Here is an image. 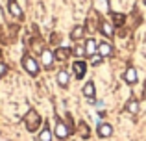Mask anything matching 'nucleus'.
I'll return each mask as SVG.
<instances>
[{
	"instance_id": "nucleus-1",
	"label": "nucleus",
	"mask_w": 146,
	"mask_h": 141,
	"mask_svg": "<svg viewBox=\"0 0 146 141\" xmlns=\"http://www.w3.org/2000/svg\"><path fill=\"white\" fill-rule=\"evenodd\" d=\"M24 124H26V130L33 134V132H37L39 126L43 124V119H41V115L35 112V110H30V112L24 115Z\"/></svg>"
},
{
	"instance_id": "nucleus-2",
	"label": "nucleus",
	"mask_w": 146,
	"mask_h": 141,
	"mask_svg": "<svg viewBox=\"0 0 146 141\" xmlns=\"http://www.w3.org/2000/svg\"><path fill=\"white\" fill-rule=\"evenodd\" d=\"M22 67H24V71L28 72V74H32V76H37L39 74V61H37L33 56H30V54H26L24 58H22Z\"/></svg>"
},
{
	"instance_id": "nucleus-3",
	"label": "nucleus",
	"mask_w": 146,
	"mask_h": 141,
	"mask_svg": "<svg viewBox=\"0 0 146 141\" xmlns=\"http://www.w3.org/2000/svg\"><path fill=\"white\" fill-rule=\"evenodd\" d=\"M54 136H56L57 139H61V141H65L68 138V136H70V126H68L67 123H65V121H57L56 123V128H54Z\"/></svg>"
},
{
	"instance_id": "nucleus-4",
	"label": "nucleus",
	"mask_w": 146,
	"mask_h": 141,
	"mask_svg": "<svg viewBox=\"0 0 146 141\" xmlns=\"http://www.w3.org/2000/svg\"><path fill=\"white\" fill-rule=\"evenodd\" d=\"M54 59H56V56H54L52 50H48V48H43V50H41V65H43L44 69H52Z\"/></svg>"
},
{
	"instance_id": "nucleus-5",
	"label": "nucleus",
	"mask_w": 146,
	"mask_h": 141,
	"mask_svg": "<svg viewBox=\"0 0 146 141\" xmlns=\"http://www.w3.org/2000/svg\"><path fill=\"white\" fill-rule=\"evenodd\" d=\"M72 72H74V76L78 80L83 78V76H85V72H87V63L82 61V59H76V61L72 63Z\"/></svg>"
},
{
	"instance_id": "nucleus-6",
	"label": "nucleus",
	"mask_w": 146,
	"mask_h": 141,
	"mask_svg": "<svg viewBox=\"0 0 146 141\" xmlns=\"http://www.w3.org/2000/svg\"><path fill=\"white\" fill-rule=\"evenodd\" d=\"M96 134H98L102 139L111 138V136H113V126H111L109 123H100L98 128H96Z\"/></svg>"
},
{
	"instance_id": "nucleus-7",
	"label": "nucleus",
	"mask_w": 146,
	"mask_h": 141,
	"mask_svg": "<svg viewBox=\"0 0 146 141\" xmlns=\"http://www.w3.org/2000/svg\"><path fill=\"white\" fill-rule=\"evenodd\" d=\"M98 54L102 56V58H109V56H113V45H111L109 41H102V43H98Z\"/></svg>"
},
{
	"instance_id": "nucleus-8",
	"label": "nucleus",
	"mask_w": 146,
	"mask_h": 141,
	"mask_svg": "<svg viewBox=\"0 0 146 141\" xmlns=\"http://www.w3.org/2000/svg\"><path fill=\"white\" fill-rule=\"evenodd\" d=\"M7 9H9V13L13 15L15 19H22L24 17V13H22L21 6H19L17 0H7Z\"/></svg>"
},
{
	"instance_id": "nucleus-9",
	"label": "nucleus",
	"mask_w": 146,
	"mask_h": 141,
	"mask_svg": "<svg viewBox=\"0 0 146 141\" xmlns=\"http://www.w3.org/2000/svg\"><path fill=\"white\" fill-rule=\"evenodd\" d=\"M137 80H139V76H137V69L135 67H128L124 72V82L129 84V86H133V84H137Z\"/></svg>"
},
{
	"instance_id": "nucleus-10",
	"label": "nucleus",
	"mask_w": 146,
	"mask_h": 141,
	"mask_svg": "<svg viewBox=\"0 0 146 141\" xmlns=\"http://www.w3.org/2000/svg\"><path fill=\"white\" fill-rule=\"evenodd\" d=\"M100 32H102V35H106L107 39H111V37L115 35V28H113V24H111L109 21L100 22Z\"/></svg>"
},
{
	"instance_id": "nucleus-11",
	"label": "nucleus",
	"mask_w": 146,
	"mask_h": 141,
	"mask_svg": "<svg viewBox=\"0 0 146 141\" xmlns=\"http://www.w3.org/2000/svg\"><path fill=\"white\" fill-rule=\"evenodd\" d=\"M83 47H85V56H89V58H91V56H94V54H98V43L93 39V37L87 39Z\"/></svg>"
},
{
	"instance_id": "nucleus-12",
	"label": "nucleus",
	"mask_w": 146,
	"mask_h": 141,
	"mask_svg": "<svg viewBox=\"0 0 146 141\" xmlns=\"http://www.w3.org/2000/svg\"><path fill=\"white\" fill-rule=\"evenodd\" d=\"M82 93H83V97H85V98H91V100H93L94 95H96V87H94V84L93 82H87L85 86H83Z\"/></svg>"
},
{
	"instance_id": "nucleus-13",
	"label": "nucleus",
	"mask_w": 146,
	"mask_h": 141,
	"mask_svg": "<svg viewBox=\"0 0 146 141\" xmlns=\"http://www.w3.org/2000/svg\"><path fill=\"white\" fill-rule=\"evenodd\" d=\"M126 112H128L129 115H137V113H139V100L129 98V100L126 102Z\"/></svg>"
},
{
	"instance_id": "nucleus-14",
	"label": "nucleus",
	"mask_w": 146,
	"mask_h": 141,
	"mask_svg": "<svg viewBox=\"0 0 146 141\" xmlns=\"http://www.w3.org/2000/svg\"><path fill=\"white\" fill-rule=\"evenodd\" d=\"M70 48H65V47H59L56 48V52H54V56H56V59H59V61H65V59L70 56Z\"/></svg>"
},
{
	"instance_id": "nucleus-15",
	"label": "nucleus",
	"mask_w": 146,
	"mask_h": 141,
	"mask_svg": "<svg viewBox=\"0 0 146 141\" xmlns=\"http://www.w3.org/2000/svg\"><path fill=\"white\" fill-rule=\"evenodd\" d=\"M78 134L82 136L83 139H87L91 136V128H89V124H87L85 121H80L78 123Z\"/></svg>"
},
{
	"instance_id": "nucleus-16",
	"label": "nucleus",
	"mask_w": 146,
	"mask_h": 141,
	"mask_svg": "<svg viewBox=\"0 0 146 141\" xmlns=\"http://www.w3.org/2000/svg\"><path fill=\"white\" fill-rule=\"evenodd\" d=\"M68 82H70V76H68L67 71H59L57 72V84H59L61 87H67Z\"/></svg>"
},
{
	"instance_id": "nucleus-17",
	"label": "nucleus",
	"mask_w": 146,
	"mask_h": 141,
	"mask_svg": "<svg viewBox=\"0 0 146 141\" xmlns=\"http://www.w3.org/2000/svg\"><path fill=\"white\" fill-rule=\"evenodd\" d=\"M54 139V132L48 128V124L41 130V134H39V141H52Z\"/></svg>"
},
{
	"instance_id": "nucleus-18",
	"label": "nucleus",
	"mask_w": 146,
	"mask_h": 141,
	"mask_svg": "<svg viewBox=\"0 0 146 141\" xmlns=\"http://www.w3.org/2000/svg\"><path fill=\"white\" fill-rule=\"evenodd\" d=\"M83 32H85V28H83V26H74V28H72V32H70V37L74 41H78V39H82V37H83Z\"/></svg>"
},
{
	"instance_id": "nucleus-19",
	"label": "nucleus",
	"mask_w": 146,
	"mask_h": 141,
	"mask_svg": "<svg viewBox=\"0 0 146 141\" xmlns=\"http://www.w3.org/2000/svg\"><path fill=\"white\" fill-rule=\"evenodd\" d=\"M113 21H115V24H117V26H122V24H124V21H126V15L113 13Z\"/></svg>"
},
{
	"instance_id": "nucleus-20",
	"label": "nucleus",
	"mask_w": 146,
	"mask_h": 141,
	"mask_svg": "<svg viewBox=\"0 0 146 141\" xmlns=\"http://www.w3.org/2000/svg\"><path fill=\"white\" fill-rule=\"evenodd\" d=\"M102 56L100 54H94V56H91V65H100V63H102Z\"/></svg>"
},
{
	"instance_id": "nucleus-21",
	"label": "nucleus",
	"mask_w": 146,
	"mask_h": 141,
	"mask_svg": "<svg viewBox=\"0 0 146 141\" xmlns=\"http://www.w3.org/2000/svg\"><path fill=\"white\" fill-rule=\"evenodd\" d=\"M72 52H74L76 56H80V58H82V56H85V47H76Z\"/></svg>"
},
{
	"instance_id": "nucleus-22",
	"label": "nucleus",
	"mask_w": 146,
	"mask_h": 141,
	"mask_svg": "<svg viewBox=\"0 0 146 141\" xmlns=\"http://www.w3.org/2000/svg\"><path fill=\"white\" fill-rule=\"evenodd\" d=\"M7 74V65L4 61H0V78H2V76H6Z\"/></svg>"
},
{
	"instance_id": "nucleus-23",
	"label": "nucleus",
	"mask_w": 146,
	"mask_h": 141,
	"mask_svg": "<svg viewBox=\"0 0 146 141\" xmlns=\"http://www.w3.org/2000/svg\"><path fill=\"white\" fill-rule=\"evenodd\" d=\"M144 95H146V86H144Z\"/></svg>"
},
{
	"instance_id": "nucleus-24",
	"label": "nucleus",
	"mask_w": 146,
	"mask_h": 141,
	"mask_svg": "<svg viewBox=\"0 0 146 141\" xmlns=\"http://www.w3.org/2000/svg\"><path fill=\"white\" fill-rule=\"evenodd\" d=\"M144 4H146V0H144Z\"/></svg>"
}]
</instances>
